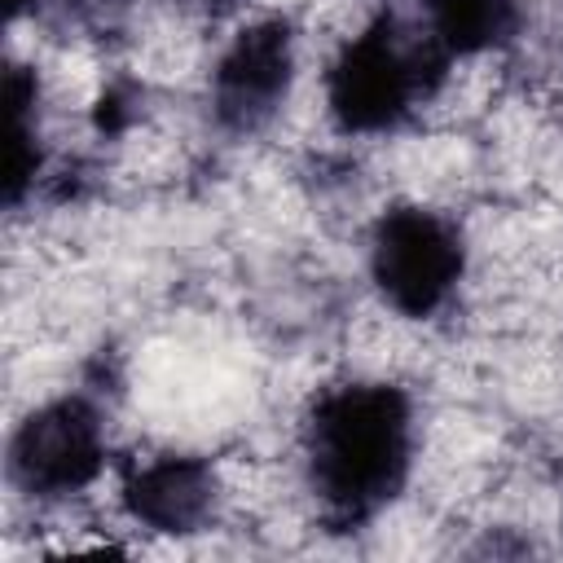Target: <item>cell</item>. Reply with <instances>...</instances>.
<instances>
[{"mask_svg": "<svg viewBox=\"0 0 563 563\" xmlns=\"http://www.w3.org/2000/svg\"><path fill=\"white\" fill-rule=\"evenodd\" d=\"M427 40L444 57L501 48L519 26V0H422Z\"/></svg>", "mask_w": 563, "mask_h": 563, "instance_id": "52a82bcc", "label": "cell"}, {"mask_svg": "<svg viewBox=\"0 0 563 563\" xmlns=\"http://www.w3.org/2000/svg\"><path fill=\"white\" fill-rule=\"evenodd\" d=\"M466 268L462 233L427 207H396L374 224L369 277L400 317H431L449 303Z\"/></svg>", "mask_w": 563, "mask_h": 563, "instance_id": "3957f363", "label": "cell"}, {"mask_svg": "<svg viewBox=\"0 0 563 563\" xmlns=\"http://www.w3.org/2000/svg\"><path fill=\"white\" fill-rule=\"evenodd\" d=\"M312 493L339 523L378 515L409 479L413 405L391 383L330 387L303 422Z\"/></svg>", "mask_w": 563, "mask_h": 563, "instance_id": "6da1fadb", "label": "cell"}, {"mask_svg": "<svg viewBox=\"0 0 563 563\" xmlns=\"http://www.w3.org/2000/svg\"><path fill=\"white\" fill-rule=\"evenodd\" d=\"M444 62L431 40H409L396 18H378L330 62L325 106L343 132H387L431 92Z\"/></svg>", "mask_w": 563, "mask_h": 563, "instance_id": "7a4b0ae2", "label": "cell"}, {"mask_svg": "<svg viewBox=\"0 0 563 563\" xmlns=\"http://www.w3.org/2000/svg\"><path fill=\"white\" fill-rule=\"evenodd\" d=\"M106 466V431L88 400L57 396L31 409L9 440V475L31 497H75Z\"/></svg>", "mask_w": 563, "mask_h": 563, "instance_id": "277c9868", "label": "cell"}, {"mask_svg": "<svg viewBox=\"0 0 563 563\" xmlns=\"http://www.w3.org/2000/svg\"><path fill=\"white\" fill-rule=\"evenodd\" d=\"M132 114H136V92L128 84H106V92L97 97V110H92L97 128L101 132H123L132 123Z\"/></svg>", "mask_w": 563, "mask_h": 563, "instance_id": "ba28073f", "label": "cell"}, {"mask_svg": "<svg viewBox=\"0 0 563 563\" xmlns=\"http://www.w3.org/2000/svg\"><path fill=\"white\" fill-rule=\"evenodd\" d=\"M295 79V35L282 18H260L242 26L216 70H211V106L216 119L229 132H255L264 128L277 106L286 101Z\"/></svg>", "mask_w": 563, "mask_h": 563, "instance_id": "5b68a950", "label": "cell"}, {"mask_svg": "<svg viewBox=\"0 0 563 563\" xmlns=\"http://www.w3.org/2000/svg\"><path fill=\"white\" fill-rule=\"evenodd\" d=\"M123 510L150 528V532H194L202 528V519L211 515L216 501V475L202 457L189 453H158L150 462H141L128 479H123Z\"/></svg>", "mask_w": 563, "mask_h": 563, "instance_id": "8992f818", "label": "cell"}, {"mask_svg": "<svg viewBox=\"0 0 563 563\" xmlns=\"http://www.w3.org/2000/svg\"><path fill=\"white\" fill-rule=\"evenodd\" d=\"M211 4H229V0H211Z\"/></svg>", "mask_w": 563, "mask_h": 563, "instance_id": "9c48e42d", "label": "cell"}]
</instances>
